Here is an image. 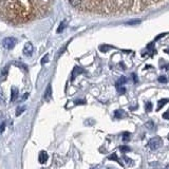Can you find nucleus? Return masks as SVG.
<instances>
[{"label":"nucleus","mask_w":169,"mask_h":169,"mask_svg":"<svg viewBox=\"0 0 169 169\" xmlns=\"http://www.w3.org/2000/svg\"><path fill=\"white\" fill-rule=\"evenodd\" d=\"M163 144V141L160 136H154V138H150V141L148 142V147L151 149V150H157Z\"/></svg>","instance_id":"1"},{"label":"nucleus","mask_w":169,"mask_h":169,"mask_svg":"<svg viewBox=\"0 0 169 169\" xmlns=\"http://www.w3.org/2000/svg\"><path fill=\"white\" fill-rule=\"evenodd\" d=\"M16 42H17L16 38H14V37H6V38H4V39L2 40V47H3L4 49H6V50H11V49H13L15 47Z\"/></svg>","instance_id":"2"},{"label":"nucleus","mask_w":169,"mask_h":169,"mask_svg":"<svg viewBox=\"0 0 169 169\" xmlns=\"http://www.w3.org/2000/svg\"><path fill=\"white\" fill-rule=\"evenodd\" d=\"M33 52H34V47L32 44V42H27L24 44V47H23V54H24V56L27 57L32 56Z\"/></svg>","instance_id":"3"},{"label":"nucleus","mask_w":169,"mask_h":169,"mask_svg":"<svg viewBox=\"0 0 169 169\" xmlns=\"http://www.w3.org/2000/svg\"><path fill=\"white\" fill-rule=\"evenodd\" d=\"M49 159V155L46 151H40L39 152V157H38V160H39L40 164H44Z\"/></svg>","instance_id":"4"},{"label":"nucleus","mask_w":169,"mask_h":169,"mask_svg":"<svg viewBox=\"0 0 169 169\" xmlns=\"http://www.w3.org/2000/svg\"><path fill=\"white\" fill-rule=\"evenodd\" d=\"M18 97V89L16 87H13L12 90H11V100L12 102H15Z\"/></svg>","instance_id":"5"},{"label":"nucleus","mask_w":169,"mask_h":169,"mask_svg":"<svg viewBox=\"0 0 169 169\" xmlns=\"http://www.w3.org/2000/svg\"><path fill=\"white\" fill-rule=\"evenodd\" d=\"M167 102H169V98H162V99H160L159 102H158V108H157V111H160L162 108H163L164 106H165Z\"/></svg>","instance_id":"6"},{"label":"nucleus","mask_w":169,"mask_h":169,"mask_svg":"<svg viewBox=\"0 0 169 169\" xmlns=\"http://www.w3.org/2000/svg\"><path fill=\"white\" fill-rule=\"evenodd\" d=\"M114 116L116 117V119H124V117L127 116V113L125 112L124 110H115L114 111Z\"/></svg>","instance_id":"7"},{"label":"nucleus","mask_w":169,"mask_h":169,"mask_svg":"<svg viewBox=\"0 0 169 169\" xmlns=\"http://www.w3.org/2000/svg\"><path fill=\"white\" fill-rule=\"evenodd\" d=\"M51 96H52V88H51V86H48L46 90V94H44V99L49 102L51 99Z\"/></svg>","instance_id":"8"},{"label":"nucleus","mask_w":169,"mask_h":169,"mask_svg":"<svg viewBox=\"0 0 169 169\" xmlns=\"http://www.w3.org/2000/svg\"><path fill=\"white\" fill-rule=\"evenodd\" d=\"M69 2L71 3V5L74 6V8H80L83 4V0H69Z\"/></svg>","instance_id":"9"},{"label":"nucleus","mask_w":169,"mask_h":169,"mask_svg":"<svg viewBox=\"0 0 169 169\" xmlns=\"http://www.w3.org/2000/svg\"><path fill=\"white\" fill-rule=\"evenodd\" d=\"M127 83V78L125 77V76H122V77H119V80H117L116 83V87H122L124 84H126Z\"/></svg>","instance_id":"10"},{"label":"nucleus","mask_w":169,"mask_h":169,"mask_svg":"<svg viewBox=\"0 0 169 169\" xmlns=\"http://www.w3.org/2000/svg\"><path fill=\"white\" fill-rule=\"evenodd\" d=\"M152 102H147L146 104H145V110H146V112H152Z\"/></svg>","instance_id":"11"},{"label":"nucleus","mask_w":169,"mask_h":169,"mask_svg":"<svg viewBox=\"0 0 169 169\" xmlns=\"http://www.w3.org/2000/svg\"><path fill=\"white\" fill-rule=\"evenodd\" d=\"M145 127H146L147 129H149V130H152L153 128H154V122H153V121H148L146 124H145Z\"/></svg>","instance_id":"12"},{"label":"nucleus","mask_w":169,"mask_h":169,"mask_svg":"<svg viewBox=\"0 0 169 169\" xmlns=\"http://www.w3.org/2000/svg\"><path fill=\"white\" fill-rule=\"evenodd\" d=\"M108 160H113V161H116V162H119V164H121L122 166H123V164L119 162V159L117 158V155H116V153H112V154H110L108 157Z\"/></svg>","instance_id":"13"},{"label":"nucleus","mask_w":169,"mask_h":169,"mask_svg":"<svg viewBox=\"0 0 169 169\" xmlns=\"http://www.w3.org/2000/svg\"><path fill=\"white\" fill-rule=\"evenodd\" d=\"M83 72V70L82 69H80L78 67H76L75 69H74V71H73V73H72V78H75L76 76L78 75V74H80Z\"/></svg>","instance_id":"14"},{"label":"nucleus","mask_w":169,"mask_h":169,"mask_svg":"<svg viewBox=\"0 0 169 169\" xmlns=\"http://www.w3.org/2000/svg\"><path fill=\"white\" fill-rule=\"evenodd\" d=\"M5 96H4V93H3V90L0 88V102H1L2 105H5Z\"/></svg>","instance_id":"15"},{"label":"nucleus","mask_w":169,"mask_h":169,"mask_svg":"<svg viewBox=\"0 0 169 169\" xmlns=\"http://www.w3.org/2000/svg\"><path fill=\"white\" fill-rule=\"evenodd\" d=\"M119 150H121L123 153H125V152H129V151H131V148H130L129 146H126V145H123V146L119 147Z\"/></svg>","instance_id":"16"},{"label":"nucleus","mask_w":169,"mask_h":169,"mask_svg":"<svg viewBox=\"0 0 169 169\" xmlns=\"http://www.w3.org/2000/svg\"><path fill=\"white\" fill-rule=\"evenodd\" d=\"M123 141H124V142H129V141H130V133H129V132H124Z\"/></svg>","instance_id":"17"},{"label":"nucleus","mask_w":169,"mask_h":169,"mask_svg":"<svg viewBox=\"0 0 169 169\" xmlns=\"http://www.w3.org/2000/svg\"><path fill=\"white\" fill-rule=\"evenodd\" d=\"M123 159L125 160V162L128 164V165H130V166L133 165V161H132L131 159H129V158H128V157H126V155H123Z\"/></svg>","instance_id":"18"},{"label":"nucleus","mask_w":169,"mask_h":169,"mask_svg":"<svg viewBox=\"0 0 169 169\" xmlns=\"http://www.w3.org/2000/svg\"><path fill=\"white\" fill-rule=\"evenodd\" d=\"M159 80L160 83H162V84H167V82H168L167 77H166V76H163V75L160 76L159 80Z\"/></svg>","instance_id":"19"},{"label":"nucleus","mask_w":169,"mask_h":169,"mask_svg":"<svg viewBox=\"0 0 169 169\" xmlns=\"http://www.w3.org/2000/svg\"><path fill=\"white\" fill-rule=\"evenodd\" d=\"M66 24H67V23H66L65 21H63V22L60 23V27H59L58 29H57V32H58V33H60V32H63V30L66 28Z\"/></svg>","instance_id":"20"},{"label":"nucleus","mask_w":169,"mask_h":169,"mask_svg":"<svg viewBox=\"0 0 169 169\" xmlns=\"http://www.w3.org/2000/svg\"><path fill=\"white\" fill-rule=\"evenodd\" d=\"M117 88V91H119V94H124L126 92V88L125 87H116Z\"/></svg>","instance_id":"21"},{"label":"nucleus","mask_w":169,"mask_h":169,"mask_svg":"<svg viewBox=\"0 0 169 169\" xmlns=\"http://www.w3.org/2000/svg\"><path fill=\"white\" fill-rule=\"evenodd\" d=\"M48 60H49V55L47 54V55H44V58L41 59V63H42V65H44V63H48Z\"/></svg>","instance_id":"22"},{"label":"nucleus","mask_w":169,"mask_h":169,"mask_svg":"<svg viewBox=\"0 0 169 169\" xmlns=\"http://www.w3.org/2000/svg\"><path fill=\"white\" fill-rule=\"evenodd\" d=\"M138 23H141V20H131V21H129V22H127V24H129V25H131V24H138Z\"/></svg>","instance_id":"23"},{"label":"nucleus","mask_w":169,"mask_h":169,"mask_svg":"<svg viewBox=\"0 0 169 169\" xmlns=\"http://www.w3.org/2000/svg\"><path fill=\"white\" fill-rule=\"evenodd\" d=\"M163 119H169V110H167L166 112L163 113Z\"/></svg>","instance_id":"24"},{"label":"nucleus","mask_w":169,"mask_h":169,"mask_svg":"<svg viewBox=\"0 0 169 169\" xmlns=\"http://www.w3.org/2000/svg\"><path fill=\"white\" fill-rule=\"evenodd\" d=\"M24 110V108H22V107H19V108H17V113H16V115H20L21 114V112Z\"/></svg>","instance_id":"25"},{"label":"nucleus","mask_w":169,"mask_h":169,"mask_svg":"<svg viewBox=\"0 0 169 169\" xmlns=\"http://www.w3.org/2000/svg\"><path fill=\"white\" fill-rule=\"evenodd\" d=\"M132 77H133V82L135 83H138V76H136V74H134V73H132Z\"/></svg>","instance_id":"26"},{"label":"nucleus","mask_w":169,"mask_h":169,"mask_svg":"<svg viewBox=\"0 0 169 169\" xmlns=\"http://www.w3.org/2000/svg\"><path fill=\"white\" fill-rule=\"evenodd\" d=\"M154 48V44H153V42H151V44H149L148 46H147V49H148V50H151V49H153Z\"/></svg>","instance_id":"27"},{"label":"nucleus","mask_w":169,"mask_h":169,"mask_svg":"<svg viewBox=\"0 0 169 169\" xmlns=\"http://www.w3.org/2000/svg\"><path fill=\"white\" fill-rule=\"evenodd\" d=\"M109 49V47H106V46H102V47H100V50L102 51V52H106L107 50Z\"/></svg>","instance_id":"28"},{"label":"nucleus","mask_w":169,"mask_h":169,"mask_svg":"<svg viewBox=\"0 0 169 169\" xmlns=\"http://www.w3.org/2000/svg\"><path fill=\"white\" fill-rule=\"evenodd\" d=\"M163 36H165V34H161V35H159V36H157V38H155V40H158V39H160V38H162Z\"/></svg>","instance_id":"29"},{"label":"nucleus","mask_w":169,"mask_h":169,"mask_svg":"<svg viewBox=\"0 0 169 169\" xmlns=\"http://www.w3.org/2000/svg\"><path fill=\"white\" fill-rule=\"evenodd\" d=\"M3 129H4V123H2L1 124V127H0V131H3Z\"/></svg>","instance_id":"30"},{"label":"nucleus","mask_w":169,"mask_h":169,"mask_svg":"<svg viewBox=\"0 0 169 169\" xmlns=\"http://www.w3.org/2000/svg\"><path fill=\"white\" fill-rule=\"evenodd\" d=\"M167 138H168V140H169V134H168V136H167Z\"/></svg>","instance_id":"31"}]
</instances>
